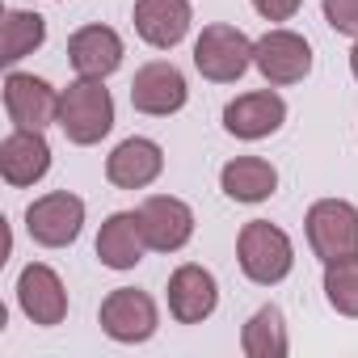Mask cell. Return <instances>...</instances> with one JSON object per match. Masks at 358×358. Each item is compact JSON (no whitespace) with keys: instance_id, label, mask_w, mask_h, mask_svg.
Wrapping results in <instances>:
<instances>
[{"instance_id":"obj_25","label":"cell","mask_w":358,"mask_h":358,"mask_svg":"<svg viewBox=\"0 0 358 358\" xmlns=\"http://www.w3.org/2000/svg\"><path fill=\"white\" fill-rule=\"evenodd\" d=\"M350 72H354V80H358V43H354V51H350Z\"/></svg>"},{"instance_id":"obj_21","label":"cell","mask_w":358,"mask_h":358,"mask_svg":"<svg viewBox=\"0 0 358 358\" xmlns=\"http://www.w3.org/2000/svg\"><path fill=\"white\" fill-rule=\"evenodd\" d=\"M47 43V17L30 13V9H9L5 26H0V64H17L26 55H34Z\"/></svg>"},{"instance_id":"obj_17","label":"cell","mask_w":358,"mask_h":358,"mask_svg":"<svg viewBox=\"0 0 358 358\" xmlns=\"http://www.w3.org/2000/svg\"><path fill=\"white\" fill-rule=\"evenodd\" d=\"M68 59H72L76 76L106 80V76L118 72V64H122V38H118V30H110V26H80V30L68 38Z\"/></svg>"},{"instance_id":"obj_2","label":"cell","mask_w":358,"mask_h":358,"mask_svg":"<svg viewBox=\"0 0 358 358\" xmlns=\"http://www.w3.org/2000/svg\"><path fill=\"white\" fill-rule=\"evenodd\" d=\"M236 262L245 270L249 282L257 287H274L291 274L295 266V249H291V236L270 224V220H249L236 236Z\"/></svg>"},{"instance_id":"obj_19","label":"cell","mask_w":358,"mask_h":358,"mask_svg":"<svg viewBox=\"0 0 358 358\" xmlns=\"http://www.w3.org/2000/svg\"><path fill=\"white\" fill-rule=\"evenodd\" d=\"M220 186L232 203H266L278 190V169L262 156H236L220 169Z\"/></svg>"},{"instance_id":"obj_1","label":"cell","mask_w":358,"mask_h":358,"mask_svg":"<svg viewBox=\"0 0 358 358\" xmlns=\"http://www.w3.org/2000/svg\"><path fill=\"white\" fill-rule=\"evenodd\" d=\"M59 131L89 148V143H101L110 131H114V97L101 80H72L64 93H59Z\"/></svg>"},{"instance_id":"obj_7","label":"cell","mask_w":358,"mask_h":358,"mask_svg":"<svg viewBox=\"0 0 358 358\" xmlns=\"http://www.w3.org/2000/svg\"><path fill=\"white\" fill-rule=\"evenodd\" d=\"M253 68L266 76V85H299L312 72V47L295 30H266L253 43Z\"/></svg>"},{"instance_id":"obj_3","label":"cell","mask_w":358,"mask_h":358,"mask_svg":"<svg viewBox=\"0 0 358 358\" xmlns=\"http://www.w3.org/2000/svg\"><path fill=\"white\" fill-rule=\"evenodd\" d=\"M194 68L211 80V85H236L249 68H253V43L245 30L236 26H207L194 43Z\"/></svg>"},{"instance_id":"obj_5","label":"cell","mask_w":358,"mask_h":358,"mask_svg":"<svg viewBox=\"0 0 358 358\" xmlns=\"http://www.w3.org/2000/svg\"><path fill=\"white\" fill-rule=\"evenodd\" d=\"M101 333L110 341H122V345H139L148 341L156 329H160V316H156V299L139 287H114L106 299H101Z\"/></svg>"},{"instance_id":"obj_12","label":"cell","mask_w":358,"mask_h":358,"mask_svg":"<svg viewBox=\"0 0 358 358\" xmlns=\"http://www.w3.org/2000/svg\"><path fill=\"white\" fill-rule=\"evenodd\" d=\"M47 169H51V143L43 139V131L13 127L0 139V177H5L13 190H26V186L43 182Z\"/></svg>"},{"instance_id":"obj_15","label":"cell","mask_w":358,"mask_h":358,"mask_svg":"<svg viewBox=\"0 0 358 358\" xmlns=\"http://www.w3.org/2000/svg\"><path fill=\"white\" fill-rule=\"evenodd\" d=\"M190 0H135V34L156 51H173L190 34Z\"/></svg>"},{"instance_id":"obj_11","label":"cell","mask_w":358,"mask_h":358,"mask_svg":"<svg viewBox=\"0 0 358 358\" xmlns=\"http://www.w3.org/2000/svg\"><path fill=\"white\" fill-rule=\"evenodd\" d=\"M220 303V282L211 270L186 262L169 274V312L177 324H203Z\"/></svg>"},{"instance_id":"obj_20","label":"cell","mask_w":358,"mask_h":358,"mask_svg":"<svg viewBox=\"0 0 358 358\" xmlns=\"http://www.w3.org/2000/svg\"><path fill=\"white\" fill-rule=\"evenodd\" d=\"M241 350L249 358H282L291 350V337H287V320L274 303L257 308L249 316V324L241 329Z\"/></svg>"},{"instance_id":"obj_6","label":"cell","mask_w":358,"mask_h":358,"mask_svg":"<svg viewBox=\"0 0 358 358\" xmlns=\"http://www.w3.org/2000/svg\"><path fill=\"white\" fill-rule=\"evenodd\" d=\"M85 228V203L68 190H51L26 207V232L43 249H68Z\"/></svg>"},{"instance_id":"obj_24","label":"cell","mask_w":358,"mask_h":358,"mask_svg":"<svg viewBox=\"0 0 358 358\" xmlns=\"http://www.w3.org/2000/svg\"><path fill=\"white\" fill-rule=\"evenodd\" d=\"M303 0H253V9L266 17V22H291L299 13Z\"/></svg>"},{"instance_id":"obj_16","label":"cell","mask_w":358,"mask_h":358,"mask_svg":"<svg viewBox=\"0 0 358 358\" xmlns=\"http://www.w3.org/2000/svg\"><path fill=\"white\" fill-rule=\"evenodd\" d=\"M164 169V152L156 139H143V135H131L122 139L110 156H106V177H110V186L118 190H143L152 186L156 177Z\"/></svg>"},{"instance_id":"obj_9","label":"cell","mask_w":358,"mask_h":358,"mask_svg":"<svg viewBox=\"0 0 358 358\" xmlns=\"http://www.w3.org/2000/svg\"><path fill=\"white\" fill-rule=\"evenodd\" d=\"M5 110L13 127L26 131H47L51 122H59V93L30 72H9L5 76Z\"/></svg>"},{"instance_id":"obj_13","label":"cell","mask_w":358,"mask_h":358,"mask_svg":"<svg viewBox=\"0 0 358 358\" xmlns=\"http://www.w3.org/2000/svg\"><path fill=\"white\" fill-rule=\"evenodd\" d=\"M17 303H22V312H26L34 324H43V329L64 324V316H68L64 278H59L51 266L30 262V266L22 270V278H17Z\"/></svg>"},{"instance_id":"obj_4","label":"cell","mask_w":358,"mask_h":358,"mask_svg":"<svg viewBox=\"0 0 358 358\" xmlns=\"http://www.w3.org/2000/svg\"><path fill=\"white\" fill-rule=\"evenodd\" d=\"M308 245L320 262L354 257L358 253V207L345 199H320L308 207Z\"/></svg>"},{"instance_id":"obj_23","label":"cell","mask_w":358,"mask_h":358,"mask_svg":"<svg viewBox=\"0 0 358 358\" xmlns=\"http://www.w3.org/2000/svg\"><path fill=\"white\" fill-rule=\"evenodd\" d=\"M320 9H324V22L337 34L358 38V0H320Z\"/></svg>"},{"instance_id":"obj_22","label":"cell","mask_w":358,"mask_h":358,"mask_svg":"<svg viewBox=\"0 0 358 358\" xmlns=\"http://www.w3.org/2000/svg\"><path fill=\"white\" fill-rule=\"evenodd\" d=\"M324 299L333 312L358 320V253L324 262Z\"/></svg>"},{"instance_id":"obj_10","label":"cell","mask_w":358,"mask_h":358,"mask_svg":"<svg viewBox=\"0 0 358 358\" xmlns=\"http://www.w3.org/2000/svg\"><path fill=\"white\" fill-rule=\"evenodd\" d=\"M139 224H143V236H148V249L156 253H177L186 249L190 236H194V211L173 199V194H152L139 203Z\"/></svg>"},{"instance_id":"obj_8","label":"cell","mask_w":358,"mask_h":358,"mask_svg":"<svg viewBox=\"0 0 358 358\" xmlns=\"http://www.w3.org/2000/svg\"><path fill=\"white\" fill-rule=\"evenodd\" d=\"M190 89H186V76L177 72L169 59H152L135 72L131 80V106L148 118H169L186 106Z\"/></svg>"},{"instance_id":"obj_14","label":"cell","mask_w":358,"mask_h":358,"mask_svg":"<svg viewBox=\"0 0 358 358\" xmlns=\"http://www.w3.org/2000/svg\"><path fill=\"white\" fill-rule=\"evenodd\" d=\"M287 122V101L274 89L241 93L236 101L224 106V131L236 139H266Z\"/></svg>"},{"instance_id":"obj_18","label":"cell","mask_w":358,"mask_h":358,"mask_svg":"<svg viewBox=\"0 0 358 358\" xmlns=\"http://www.w3.org/2000/svg\"><path fill=\"white\" fill-rule=\"evenodd\" d=\"M143 249H148V236H143L139 211H114L97 232V257L106 270H135L143 262Z\"/></svg>"}]
</instances>
